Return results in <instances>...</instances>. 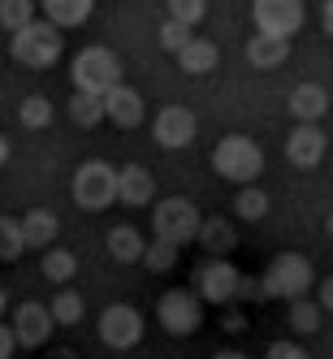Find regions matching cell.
Returning a JSON list of instances; mask_svg holds the SVG:
<instances>
[{"label": "cell", "instance_id": "484cf974", "mask_svg": "<svg viewBox=\"0 0 333 359\" xmlns=\"http://www.w3.org/2000/svg\"><path fill=\"white\" fill-rule=\"evenodd\" d=\"M27 251V238H22V221L18 217H0V264L22 260Z\"/></svg>", "mask_w": 333, "mask_h": 359}, {"label": "cell", "instance_id": "5b68a950", "mask_svg": "<svg viewBox=\"0 0 333 359\" xmlns=\"http://www.w3.org/2000/svg\"><path fill=\"white\" fill-rule=\"evenodd\" d=\"M69 195L83 212H104L109 203H117V169L109 161H83L69 182Z\"/></svg>", "mask_w": 333, "mask_h": 359}, {"label": "cell", "instance_id": "cb8c5ba5", "mask_svg": "<svg viewBox=\"0 0 333 359\" xmlns=\"http://www.w3.org/2000/svg\"><path fill=\"white\" fill-rule=\"evenodd\" d=\"M69 117H74V126H83V130L100 126V121H104V95L74 91V100H69Z\"/></svg>", "mask_w": 333, "mask_h": 359}, {"label": "cell", "instance_id": "9c48e42d", "mask_svg": "<svg viewBox=\"0 0 333 359\" xmlns=\"http://www.w3.org/2000/svg\"><path fill=\"white\" fill-rule=\"evenodd\" d=\"M100 342L113 346V351L139 346L143 342V316H139V307H130V303L104 307V316H100Z\"/></svg>", "mask_w": 333, "mask_h": 359}, {"label": "cell", "instance_id": "74e56055", "mask_svg": "<svg viewBox=\"0 0 333 359\" xmlns=\"http://www.w3.org/2000/svg\"><path fill=\"white\" fill-rule=\"evenodd\" d=\"M225 329H229V333H238V329H247V316H225Z\"/></svg>", "mask_w": 333, "mask_h": 359}, {"label": "cell", "instance_id": "277c9868", "mask_svg": "<svg viewBox=\"0 0 333 359\" xmlns=\"http://www.w3.org/2000/svg\"><path fill=\"white\" fill-rule=\"evenodd\" d=\"M69 79H74V91L104 95V91H113V87L121 83V61H117V53H113V48H104V43H91V48H83V53L74 57V65H69Z\"/></svg>", "mask_w": 333, "mask_h": 359}, {"label": "cell", "instance_id": "7a4b0ae2", "mask_svg": "<svg viewBox=\"0 0 333 359\" xmlns=\"http://www.w3.org/2000/svg\"><path fill=\"white\" fill-rule=\"evenodd\" d=\"M61 48H65V39H61V31L53 27V22H27V27H18L13 31V39H9V53H13V61L18 65H27V69H48V65H57L61 61Z\"/></svg>", "mask_w": 333, "mask_h": 359}, {"label": "cell", "instance_id": "60d3db41", "mask_svg": "<svg viewBox=\"0 0 333 359\" xmlns=\"http://www.w3.org/2000/svg\"><path fill=\"white\" fill-rule=\"evenodd\" d=\"M212 359H247L243 351H221V355H212Z\"/></svg>", "mask_w": 333, "mask_h": 359}, {"label": "cell", "instance_id": "ba28073f", "mask_svg": "<svg viewBox=\"0 0 333 359\" xmlns=\"http://www.w3.org/2000/svg\"><path fill=\"white\" fill-rule=\"evenodd\" d=\"M238 281H243V273L229 264L225 255H217V260L199 264V273H195V294L203 303H212V307H225V303L238 299Z\"/></svg>", "mask_w": 333, "mask_h": 359}, {"label": "cell", "instance_id": "e575fe53", "mask_svg": "<svg viewBox=\"0 0 333 359\" xmlns=\"http://www.w3.org/2000/svg\"><path fill=\"white\" fill-rule=\"evenodd\" d=\"M13 351H18V338H13V329L0 320V359H13Z\"/></svg>", "mask_w": 333, "mask_h": 359}, {"label": "cell", "instance_id": "603a6c76", "mask_svg": "<svg viewBox=\"0 0 333 359\" xmlns=\"http://www.w3.org/2000/svg\"><path fill=\"white\" fill-rule=\"evenodd\" d=\"M43 277L48 281H57V286H65V281L79 273V255H74L69 247H43Z\"/></svg>", "mask_w": 333, "mask_h": 359}, {"label": "cell", "instance_id": "f35d334b", "mask_svg": "<svg viewBox=\"0 0 333 359\" xmlns=\"http://www.w3.org/2000/svg\"><path fill=\"white\" fill-rule=\"evenodd\" d=\"M9 156H13V147H9V139L0 135V165H9Z\"/></svg>", "mask_w": 333, "mask_h": 359}, {"label": "cell", "instance_id": "2e32d148", "mask_svg": "<svg viewBox=\"0 0 333 359\" xmlns=\"http://www.w3.org/2000/svg\"><path fill=\"white\" fill-rule=\"evenodd\" d=\"M177 65H182V74H191V79H203V74H212L217 69V61H221V48L212 43V39H199V35H191L182 48H177Z\"/></svg>", "mask_w": 333, "mask_h": 359}, {"label": "cell", "instance_id": "d590c367", "mask_svg": "<svg viewBox=\"0 0 333 359\" xmlns=\"http://www.w3.org/2000/svg\"><path fill=\"white\" fill-rule=\"evenodd\" d=\"M316 303H320V312H333V277H325L316 286Z\"/></svg>", "mask_w": 333, "mask_h": 359}, {"label": "cell", "instance_id": "8fae6325", "mask_svg": "<svg viewBox=\"0 0 333 359\" xmlns=\"http://www.w3.org/2000/svg\"><path fill=\"white\" fill-rule=\"evenodd\" d=\"M151 135H156V143H161V147L182 151V147H191V143H195L199 121H195V113H191V109H182V104H165V109L156 113V121H151Z\"/></svg>", "mask_w": 333, "mask_h": 359}, {"label": "cell", "instance_id": "f546056e", "mask_svg": "<svg viewBox=\"0 0 333 359\" xmlns=\"http://www.w3.org/2000/svg\"><path fill=\"white\" fill-rule=\"evenodd\" d=\"M27 22H35V0H0V27L9 35Z\"/></svg>", "mask_w": 333, "mask_h": 359}, {"label": "cell", "instance_id": "4dcf8cb0", "mask_svg": "<svg viewBox=\"0 0 333 359\" xmlns=\"http://www.w3.org/2000/svg\"><path fill=\"white\" fill-rule=\"evenodd\" d=\"M139 264H147L151 273H169V269L177 264V247L165 243V238H156V243H147V247H143V260H139Z\"/></svg>", "mask_w": 333, "mask_h": 359}, {"label": "cell", "instance_id": "52a82bcc", "mask_svg": "<svg viewBox=\"0 0 333 359\" xmlns=\"http://www.w3.org/2000/svg\"><path fill=\"white\" fill-rule=\"evenodd\" d=\"M156 320L173 338H191L203 325V299L195 290H165L161 303H156Z\"/></svg>", "mask_w": 333, "mask_h": 359}, {"label": "cell", "instance_id": "f1b7e54d", "mask_svg": "<svg viewBox=\"0 0 333 359\" xmlns=\"http://www.w3.org/2000/svg\"><path fill=\"white\" fill-rule=\"evenodd\" d=\"M48 312H53V320H57V325H79V320H83V312H87V303H83V294H79V290H61L53 303H48Z\"/></svg>", "mask_w": 333, "mask_h": 359}, {"label": "cell", "instance_id": "4fadbf2b", "mask_svg": "<svg viewBox=\"0 0 333 359\" xmlns=\"http://www.w3.org/2000/svg\"><path fill=\"white\" fill-rule=\"evenodd\" d=\"M325 147H329V139H325L320 126L316 121H299L290 130V139H286V161L294 169H316L325 161Z\"/></svg>", "mask_w": 333, "mask_h": 359}, {"label": "cell", "instance_id": "d4e9b609", "mask_svg": "<svg viewBox=\"0 0 333 359\" xmlns=\"http://www.w3.org/2000/svg\"><path fill=\"white\" fill-rule=\"evenodd\" d=\"M286 316H290V329H294V333H316V329L325 325L320 303L307 299V294H303V299H290V312H286Z\"/></svg>", "mask_w": 333, "mask_h": 359}, {"label": "cell", "instance_id": "ac0fdd59", "mask_svg": "<svg viewBox=\"0 0 333 359\" xmlns=\"http://www.w3.org/2000/svg\"><path fill=\"white\" fill-rule=\"evenodd\" d=\"M22 221V238H27V247H53L57 243V234H61V221H57V212H48V208H31L27 217H18Z\"/></svg>", "mask_w": 333, "mask_h": 359}, {"label": "cell", "instance_id": "44dd1931", "mask_svg": "<svg viewBox=\"0 0 333 359\" xmlns=\"http://www.w3.org/2000/svg\"><path fill=\"white\" fill-rule=\"evenodd\" d=\"M143 234H139V229L135 225H113L109 229V255H113V260L117 264H139L143 260Z\"/></svg>", "mask_w": 333, "mask_h": 359}, {"label": "cell", "instance_id": "d6986e66", "mask_svg": "<svg viewBox=\"0 0 333 359\" xmlns=\"http://www.w3.org/2000/svg\"><path fill=\"white\" fill-rule=\"evenodd\" d=\"M39 5H43V18L53 22L57 31H69V27H83L91 18L95 0H39Z\"/></svg>", "mask_w": 333, "mask_h": 359}, {"label": "cell", "instance_id": "4316f807", "mask_svg": "<svg viewBox=\"0 0 333 359\" xmlns=\"http://www.w3.org/2000/svg\"><path fill=\"white\" fill-rule=\"evenodd\" d=\"M18 121L27 126V130H43V126H53V100L48 95H27L18 109Z\"/></svg>", "mask_w": 333, "mask_h": 359}, {"label": "cell", "instance_id": "7c38bea8", "mask_svg": "<svg viewBox=\"0 0 333 359\" xmlns=\"http://www.w3.org/2000/svg\"><path fill=\"white\" fill-rule=\"evenodd\" d=\"M13 338H18V346H48V338H53V329H57V320H53V312H48V303H35V299H27V303H18V312H13Z\"/></svg>", "mask_w": 333, "mask_h": 359}, {"label": "cell", "instance_id": "9a60e30c", "mask_svg": "<svg viewBox=\"0 0 333 359\" xmlns=\"http://www.w3.org/2000/svg\"><path fill=\"white\" fill-rule=\"evenodd\" d=\"M151 199H156V177L143 165H121L117 169V203H125V208H147Z\"/></svg>", "mask_w": 333, "mask_h": 359}, {"label": "cell", "instance_id": "6da1fadb", "mask_svg": "<svg viewBox=\"0 0 333 359\" xmlns=\"http://www.w3.org/2000/svg\"><path fill=\"white\" fill-rule=\"evenodd\" d=\"M212 169L225 177V182H234V187H251L255 177L264 173V151L247 135H225L212 147Z\"/></svg>", "mask_w": 333, "mask_h": 359}, {"label": "cell", "instance_id": "5bb4252c", "mask_svg": "<svg viewBox=\"0 0 333 359\" xmlns=\"http://www.w3.org/2000/svg\"><path fill=\"white\" fill-rule=\"evenodd\" d=\"M104 117H109L113 126H121V130H135V126L147 117V104H143V95H139L135 87L117 83L113 91H104Z\"/></svg>", "mask_w": 333, "mask_h": 359}, {"label": "cell", "instance_id": "d6a6232c", "mask_svg": "<svg viewBox=\"0 0 333 359\" xmlns=\"http://www.w3.org/2000/svg\"><path fill=\"white\" fill-rule=\"evenodd\" d=\"M191 31L195 27H182V22H165V27H161V48H165V53H177V48H182L186 39H191Z\"/></svg>", "mask_w": 333, "mask_h": 359}, {"label": "cell", "instance_id": "1f68e13d", "mask_svg": "<svg viewBox=\"0 0 333 359\" xmlns=\"http://www.w3.org/2000/svg\"><path fill=\"white\" fill-rule=\"evenodd\" d=\"M203 13H208V0H169V18L182 27H199Z\"/></svg>", "mask_w": 333, "mask_h": 359}, {"label": "cell", "instance_id": "ab89813d", "mask_svg": "<svg viewBox=\"0 0 333 359\" xmlns=\"http://www.w3.org/2000/svg\"><path fill=\"white\" fill-rule=\"evenodd\" d=\"M5 312H9V290L0 286V316H5Z\"/></svg>", "mask_w": 333, "mask_h": 359}, {"label": "cell", "instance_id": "7402d4cb", "mask_svg": "<svg viewBox=\"0 0 333 359\" xmlns=\"http://www.w3.org/2000/svg\"><path fill=\"white\" fill-rule=\"evenodd\" d=\"M199 243H203V251H212V255H229L238 247V238H234V225L229 221H221V217H208V221H199V234H195Z\"/></svg>", "mask_w": 333, "mask_h": 359}, {"label": "cell", "instance_id": "30bf717a", "mask_svg": "<svg viewBox=\"0 0 333 359\" xmlns=\"http://www.w3.org/2000/svg\"><path fill=\"white\" fill-rule=\"evenodd\" d=\"M251 18H255V31L260 35L290 39L303 27V0H255Z\"/></svg>", "mask_w": 333, "mask_h": 359}, {"label": "cell", "instance_id": "3957f363", "mask_svg": "<svg viewBox=\"0 0 333 359\" xmlns=\"http://www.w3.org/2000/svg\"><path fill=\"white\" fill-rule=\"evenodd\" d=\"M316 286V269H312V260L307 255H299V251H281L277 260L264 269V281H260V294L264 299H303L307 290Z\"/></svg>", "mask_w": 333, "mask_h": 359}, {"label": "cell", "instance_id": "e0dca14e", "mask_svg": "<svg viewBox=\"0 0 333 359\" xmlns=\"http://www.w3.org/2000/svg\"><path fill=\"white\" fill-rule=\"evenodd\" d=\"M290 113H294V121H320L325 113H329V91L320 87V83H299L294 91H290Z\"/></svg>", "mask_w": 333, "mask_h": 359}, {"label": "cell", "instance_id": "836d02e7", "mask_svg": "<svg viewBox=\"0 0 333 359\" xmlns=\"http://www.w3.org/2000/svg\"><path fill=\"white\" fill-rule=\"evenodd\" d=\"M264 359H312V355H307V351H303L299 342H273Z\"/></svg>", "mask_w": 333, "mask_h": 359}, {"label": "cell", "instance_id": "ffe728a7", "mask_svg": "<svg viewBox=\"0 0 333 359\" xmlns=\"http://www.w3.org/2000/svg\"><path fill=\"white\" fill-rule=\"evenodd\" d=\"M290 57V39H277V35H251L247 43V61L255 69H277V65H286Z\"/></svg>", "mask_w": 333, "mask_h": 359}, {"label": "cell", "instance_id": "83f0119b", "mask_svg": "<svg viewBox=\"0 0 333 359\" xmlns=\"http://www.w3.org/2000/svg\"><path fill=\"white\" fill-rule=\"evenodd\" d=\"M234 212L243 217V221H264V212H269V195L260 191V187H238V195H234Z\"/></svg>", "mask_w": 333, "mask_h": 359}, {"label": "cell", "instance_id": "8d00e7d4", "mask_svg": "<svg viewBox=\"0 0 333 359\" xmlns=\"http://www.w3.org/2000/svg\"><path fill=\"white\" fill-rule=\"evenodd\" d=\"M320 27H325V35H333V0H325V9H320Z\"/></svg>", "mask_w": 333, "mask_h": 359}, {"label": "cell", "instance_id": "b9f144b4", "mask_svg": "<svg viewBox=\"0 0 333 359\" xmlns=\"http://www.w3.org/2000/svg\"><path fill=\"white\" fill-rule=\"evenodd\" d=\"M329 238H333V212H329Z\"/></svg>", "mask_w": 333, "mask_h": 359}, {"label": "cell", "instance_id": "8992f818", "mask_svg": "<svg viewBox=\"0 0 333 359\" xmlns=\"http://www.w3.org/2000/svg\"><path fill=\"white\" fill-rule=\"evenodd\" d=\"M199 208L186 199V195H169L161 199L156 208H151V229H156V238L173 243V247H182V243H195L199 234Z\"/></svg>", "mask_w": 333, "mask_h": 359}]
</instances>
